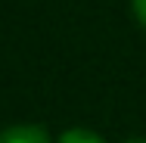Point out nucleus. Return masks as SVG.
I'll return each mask as SVG.
<instances>
[{"label":"nucleus","instance_id":"f257e3e1","mask_svg":"<svg viewBox=\"0 0 146 143\" xmlns=\"http://www.w3.org/2000/svg\"><path fill=\"white\" fill-rule=\"evenodd\" d=\"M0 143H50L40 124H13L0 131Z\"/></svg>","mask_w":146,"mask_h":143},{"label":"nucleus","instance_id":"7ed1b4c3","mask_svg":"<svg viewBox=\"0 0 146 143\" xmlns=\"http://www.w3.org/2000/svg\"><path fill=\"white\" fill-rule=\"evenodd\" d=\"M134 3V13H137V19H140V25L146 28V0H131Z\"/></svg>","mask_w":146,"mask_h":143},{"label":"nucleus","instance_id":"f03ea898","mask_svg":"<svg viewBox=\"0 0 146 143\" xmlns=\"http://www.w3.org/2000/svg\"><path fill=\"white\" fill-rule=\"evenodd\" d=\"M59 143H106L100 134H93L90 128H68L62 137H59Z\"/></svg>","mask_w":146,"mask_h":143},{"label":"nucleus","instance_id":"20e7f679","mask_svg":"<svg viewBox=\"0 0 146 143\" xmlns=\"http://www.w3.org/2000/svg\"><path fill=\"white\" fill-rule=\"evenodd\" d=\"M127 143H146V140H127Z\"/></svg>","mask_w":146,"mask_h":143}]
</instances>
